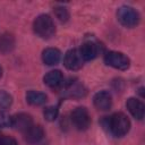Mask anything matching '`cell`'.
Segmentation results:
<instances>
[{
    "instance_id": "cell-6",
    "label": "cell",
    "mask_w": 145,
    "mask_h": 145,
    "mask_svg": "<svg viewBox=\"0 0 145 145\" xmlns=\"http://www.w3.org/2000/svg\"><path fill=\"white\" fill-rule=\"evenodd\" d=\"M83 58L77 49H70L66 52L63 57V65L69 70H78L83 66Z\"/></svg>"
},
{
    "instance_id": "cell-7",
    "label": "cell",
    "mask_w": 145,
    "mask_h": 145,
    "mask_svg": "<svg viewBox=\"0 0 145 145\" xmlns=\"http://www.w3.org/2000/svg\"><path fill=\"white\" fill-rule=\"evenodd\" d=\"M101 45L95 41H86L79 49V53L84 61H89L95 59L101 53Z\"/></svg>"
},
{
    "instance_id": "cell-1",
    "label": "cell",
    "mask_w": 145,
    "mask_h": 145,
    "mask_svg": "<svg viewBox=\"0 0 145 145\" xmlns=\"http://www.w3.org/2000/svg\"><path fill=\"white\" fill-rule=\"evenodd\" d=\"M33 29L37 36L41 39H50L56 33V26L52 18L49 15H40L35 18L33 23Z\"/></svg>"
},
{
    "instance_id": "cell-18",
    "label": "cell",
    "mask_w": 145,
    "mask_h": 145,
    "mask_svg": "<svg viewBox=\"0 0 145 145\" xmlns=\"http://www.w3.org/2000/svg\"><path fill=\"white\" fill-rule=\"evenodd\" d=\"M54 15L57 16V18L60 22H67L69 18V12L68 9L63 6H58L54 8Z\"/></svg>"
},
{
    "instance_id": "cell-4",
    "label": "cell",
    "mask_w": 145,
    "mask_h": 145,
    "mask_svg": "<svg viewBox=\"0 0 145 145\" xmlns=\"http://www.w3.org/2000/svg\"><path fill=\"white\" fill-rule=\"evenodd\" d=\"M104 62L108 66L116 68V69H119V70H126L130 66L129 58L126 54H123L122 52H118V51L106 52L104 56Z\"/></svg>"
},
{
    "instance_id": "cell-8",
    "label": "cell",
    "mask_w": 145,
    "mask_h": 145,
    "mask_svg": "<svg viewBox=\"0 0 145 145\" xmlns=\"http://www.w3.org/2000/svg\"><path fill=\"white\" fill-rule=\"evenodd\" d=\"M32 125H33V119L27 113L20 112L11 117V127L22 133H25Z\"/></svg>"
},
{
    "instance_id": "cell-9",
    "label": "cell",
    "mask_w": 145,
    "mask_h": 145,
    "mask_svg": "<svg viewBox=\"0 0 145 145\" xmlns=\"http://www.w3.org/2000/svg\"><path fill=\"white\" fill-rule=\"evenodd\" d=\"M126 106H127L128 111L130 112V114L134 118H136L138 120H142L144 118V114H145V105L138 99L129 97L127 100V102H126Z\"/></svg>"
},
{
    "instance_id": "cell-21",
    "label": "cell",
    "mask_w": 145,
    "mask_h": 145,
    "mask_svg": "<svg viewBox=\"0 0 145 145\" xmlns=\"http://www.w3.org/2000/svg\"><path fill=\"white\" fill-rule=\"evenodd\" d=\"M1 76H2V68H1V66H0V78H1Z\"/></svg>"
},
{
    "instance_id": "cell-2",
    "label": "cell",
    "mask_w": 145,
    "mask_h": 145,
    "mask_svg": "<svg viewBox=\"0 0 145 145\" xmlns=\"http://www.w3.org/2000/svg\"><path fill=\"white\" fill-rule=\"evenodd\" d=\"M108 127L112 135L117 137L125 136L130 128V121L122 112H117L108 119Z\"/></svg>"
},
{
    "instance_id": "cell-16",
    "label": "cell",
    "mask_w": 145,
    "mask_h": 145,
    "mask_svg": "<svg viewBox=\"0 0 145 145\" xmlns=\"http://www.w3.org/2000/svg\"><path fill=\"white\" fill-rule=\"evenodd\" d=\"M58 114H59V110H58V108L54 106V105L46 106V108L43 110V116H44V118H45L48 121H54V120L58 118Z\"/></svg>"
},
{
    "instance_id": "cell-3",
    "label": "cell",
    "mask_w": 145,
    "mask_h": 145,
    "mask_svg": "<svg viewBox=\"0 0 145 145\" xmlns=\"http://www.w3.org/2000/svg\"><path fill=\"white\" fill-rule=\"evenodd\" d=\"M117 18L122 26L128 28H133L139 23V14L129 6H121L117 11Z\"/></svg>"
},
{
    "instance_id": "cell-19",
    "label": "cell",
    "mask_w": 145,
    "mask_h": 145,
    "mask_svg": "<svg viewBox=\"0 0 145 145\" xmlns=\"http://www.w3.org/2000/svg\"><path fill=\"white\" fill-rule=\"evenodd\" d=\"M11 127V117L6 111H0V128Z\"/></svg>"
},
{
    "instance_id": "cell-14",
    "label": "cell",
    "mask_w": 145,
    "mask_h": 145,
    "mask_svg": "<svg viewBox=\"0 0 145 145\" xmlns=\"http://www.w3.org/2000/svg\"><path fill=\"white\" fill-rule=\"evenodd\" d=\"M48 97L44 93L37 92V91H28L26 93V101L31 105H42L46 102Z\"/></svg>"
},
{
    "instance_id": "cell-11",
    "label": "cell",
    "mask_w": 145,
    "mask_h": 145,
    "mask_svg": "<svg viewBox=\"0 0 145 145\" xmlns=\"http://www.w3.org/2000/svg\"><path fill=\"white\" fill-rule=\"evenodd\" d=\"M43 137H44V130L39 125H32L24 133V138L29 144H36V143H39V142H41L43 139Z\"/></svg>"
},
{
    "instance_id": "cell-15",
    "label": "cell",
    "mask_w": 145,
    "mask_h": 145,
    "mask_svg": "<svg viewBox=\"0 0 145 145\" xmlns=\"http://www.w3.org/2000/svg\"><path fill=\"white\" fill-rule=\"evenodd\" d=\"M15 40L14 36L9 33H5L0 36V52L1 53H8L14 49Z\"/></svg>"
},
{
    "instance_id": "cell-12",
    "label": "cell",
    "mask_w": 145,
    "mask_h": 145,
    "mask_svg": "<svg viewBox=\"0 0 145 145\" xmlns=\"http://www.w3.org/2000/svg\"><path fill=\"white\" fill-rule=\"evenodd\" d=\"M43 82L46 86L51 87V88H57L59 87L62 82H63V75L60 70L56 69V70H51L49 72H46L43 77Z\"/></svg>"
},
{
    "instance_id": "cell-10",
    "label": "cell",
    "mask_w": 145,
    "mask_h": 145,
    "mask_svg": "<svg viewBox=\"0 0 145 145\" xmlns=\"http://www.w3.org/2000/svg\"><path fill=\"white\" fill-rule=\"evenodd\" d=\"M93 103H94L95 108L101 110V111L109 110L111 108V104H112V99H111L110 93L106 91L97 92L93 97Z\"/></svg>"
},
{
    "instance_id": "cell-5",
    "label": "cell",
    "mask_w": 145,
    "mask_h": 145,
    "mask_svg": "<svg viewBox=\"0 0 145 145\" xmlns=\"http://www.w3.org/2000/svg\"><path fill=\"white\" fill-rule=\"evenodd\" d=\"M71 122L79 130H86L91 125V117L86 108L78 106L71 112Z\"/></svg>"
},
{
    "instance_id": "cell-20",
    "label": "cell",
    "mask_w": 145,
    "mask_h": 145,
    "mask_svg": "<svg viewBox=\"0 0 145 145\" xmlns=\"http://www.w3.org/2000/svg\"><path fill=\"white\" fill-rule=\"evenodd\" d=\"M0 145H18L16 139L10 136H3L0 138Z\"/></svg>"
},
{
    "instance_id": "cell-17",
    "label": "cell",
    "mask_w": 145,
    "mask_h": 145,
    "mask_svg": "<svg viewBox=\"0 0 145 145\" xmlns=\"http://www.w3.org/2000/svg\"><path fill=\"white\" fill-rule=\"evenodd\" d=\"M11 103H12L11 95L6 91L0 89V109H7L11 105Z\"/></svg>"
},
{
    "instance_id": "cell-13",
    "label": "cell",
    "mask_w": 145,
    "mask_h": 145,
    "mask_svg": "<svg viewBox=\"0 0 145 145\" xmlns=\"http://www.w3.org/2000/svg\"><path fill=\"white\" fill-rule=\"evenodd\" d=\"M61 58V53L56 48H46L42 52V60L48 66H53L59 62Z\"/></svg>"
}]
</instances>
